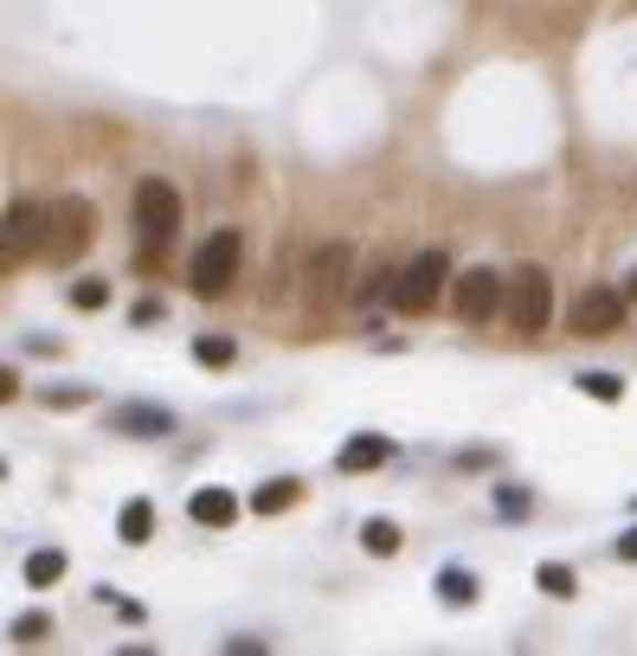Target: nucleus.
<instances>
[{
	"label": "nucleus",
	"mask_w": 637,
	"mask_h": 656,
	"mask_svg": "<svg viewBox=\"0 0 637 656\" xmlns=\"http://www.w3.org/2000/svg\"><path fill=\"white\" fill-rule=\"evenodd\" d=\"M625 296H631V303H637V271H631V290H625Z\"/></svg>",
	"instance_id": "nucleus-27"
},
{
	"label": "nucleus",
	"mask_w": 637,
	"mask_h": 656,
	"mask_svg": "<svg viewBox=\"0 0 637 656\" xmlns=\"http://www.w3.org/2000/svg\"><path fill=\"white\" fill-rule=\"evenodd\" d=\"M39 225H45V207L39 200H13L0 213V277L20 271L26 257H39Z\"/></svg>",
	"instance_id": "nucleus-8"
},
{
	"label": "nucleus",
	"mask_w": 637,
	"mask_h": 656,
	"mask_svg": "<svg viewBox=\"0 0 637 656\" xmlns=\"http://www.w3.org/2000/svg\"><path fill=\"white\" fill-rule=\"evenodd\" d=\"M116 432H129V437H168V432H174V412H168V405H123V412H116Z\"/></svg>",
	"instance_id": "nucleus-10"
},
{
	"label": "nucleus",
	"mask_w": 637,
	"mask_h": 656,
	"mask_svg": "<svg viewBox=\"0 0 637 656\" xmlns=\"http://www.w3.org/2000/svg\"><path fill=\"white\" fill-rule=\"evenodd\" d=\"M386 457H393V444H386V437H348V444L336 451V464L348 476H354V470H374V464H386Z\"/></svg>",
	"instance_id": "nucleus-13"
},
{
	"label": "nucleus",
	"mask_w": 637,
	"mask_h": 656,
	"mask_svg": "<svg viewBox=\"0 0 637 656\" xmlns=\"http://www.w3.org/2000/svg\"><path fill=\"white\" fill-rule=\"evenodd\" d=\"M188 515L200 521V528H232V521H238V502H232L225 489H193Z\"/></svg>",
	"instance_id": "nucleus-11"
},
{
	"label": "nucleus",
	"mask_w": 637,
	"mask_h": 656,
	"mask_svg": "<svg viewBox=\"0 0 637 656\" xmlns=\"http://www.w3.org/2000/svg\"><path fill=\"white\" fill-rule=\"evenodd\" d=\"M580 393L586 400H625V380L618 373H580Z\"/></svg>",
	"instance_id": "nucleus-21"
},
{
	"label": "nucleus",
	"mask_w": 637,
	"mask_h": 656,
	"mask_svg": "<svg viewBox=\"0 0 637 656\" xmlns=\"http://www.w3.org/2000/svg\"><path fill=\"white\" fill-rule=\"evenodd\" d=\"M59 580H65V553H59V547H39V553H26V585H33V592H52Z\"/></svg>",
	"instance_id": "nucleus-15"
},
{
	"label": "nucleus",
	"mask_w": 637,
	"mask_h": 656,
	"mask_svg": "<svg viewBox=\"0 0 637 656\" xmlns=\"http://www.w3.org/2000/svg\"><path fill=\"white\" fill-rule=\"evenodd\" d=\"M193 361H200V367H225V361H232V341H225V335H200V341H193Z\"/></svg>",
	"instance_id": "nucleus-22"
},
{
	"label": "nucleus",
	"mask_w": 637,
	"mask_h": 656,
	"mask_svg": "<svg viewBox=\"0 0 637 656\" xmlns=\"http://www.w3.org/2000/svg\"><path fill=\"white\" fill-rule=\"evenodd\" d=\"M618 560H637V528H625V535H618Z\"/></svg>",
	"instance_id": "nucleus-26"
},
{
	"label": "nucleus",
	"mask_w": 637,
	"mask_h": 656,
	"mask_svg": "<svg viewBox=\"0 0 637 656\" xmlns=\"http://www.w3.org/2000/svg\"><path fill=\"white\" fill-rule=\"evenodd\" d=\"M438 599H445V605H477V573L445 567V573H438Z\"/></svg>",
	"instance_id": "nucleus-17"
},
{
	"label": "nucleus",
	"mask_w": 637,
	"mask_h": 656,
	"mask_svg": "<svg viewBox=\"0 0 637 656\" xmlns=\"http://www.w3.org/2000/svg\"><path fill=\"white\" fill-rule=\"evenodd\" d=\"M534 585H541L548 599H573V592H580L573 567H561V560H541V567H534Z\"/></svg>",
	"instance_id": "nucleus-16"
},
{
	"label": "nucleus",
	"mask_w": 637,
	"mask_h": 656,
	"mask_svg": "<svg viewBox=\"0 0 637 656\" xmlns=\"http://www.w3.org/2000/svg\"><path fill=\"white\" fill-rule=\"evenodd\" d=\"M361 547H368V553H380V560H386V553H400V528H393L386 515H374V521H361Z\"/></svg>",
	"instance_id": "nucleus-18"
},
{
	"label": "nucleus",
	"mask_w": 637,
	"mask_h": 656,
	"mask_svg": "<svg viewBox=\"0 0 637 656\" xmlns=\"http://www.w3.org/2000/svg\"><path fill=\"white\" fill-rule=\"evenodd\" d=\"M450 309H457V322H470V328H484L489 316H502V271L470 264L464 277H450Z\"/></svg>",
	"instance_id": "nucleus-7"
},
{
	"label": "nucleus",
	"mask_w": 637,
	"mask_h": 656,
	"mask_svg": "<svg viewBox=\"0 0 637 656\" xmlns=\"http://www.w3.org/2000/svg\"><path fill=\"white\" fill-rule=\"evenodd\" d=\"M502 322L516 328V335H541V328L554 322V277L541 264H516L502 277Z\"/></svg>",
	"instance_id": "nucleus-3"
},
{
	"label": "nucleus",
	"mask_w": 637,
	"mask_h": 656,
	"mask_svg": "<svg viewBox=\"0 0 637 656\" xmlns=\"http://www.w3.org/2000/svg\"><path fill=\"white\" fill-rule=\"evenodd\" d=\"M13 393H20V373H13V367H0V400H13Z\"/></svg>",
	"instance_id": "nucleus-25"
},
{
	"label": "nucleus",
	"mask_w": 637,
	"mask_h": 656,
	"mask_svg": "<svg viewBox=\"0 0 637 656\" xmlns=\"http://www.w3.org/2000/svg\"><path fill=\"white\" fill-rule=\"evenodd\" d=\"M7 637L33 650V644H45V637H52V618H45V612H20V618L7 624Z\"/></svg>",
	"instance_id": "nucleus-19"
},
{
	"label": "nucleus",
	"mask_w": 637,
	"mask_h": 656,
	"mask_svg": "<svg viewBox=\"0 0 637 656\" xmlns=\"http://www.w3.org/2000/svg\"><path fill=\"white\" fill-rule=\"evenodd\" d=\"M0 483H7V464H0Z\"/></svg>",
	"instance_id": "nucleus-28"
},
{
	"label": "nucleus",
	"mask_w": 637,
	"mask_h": 656,
	"mask_svg": "<svg viewBox=\"0 0 637 656\" xmlns=\"http://www.w3.org/2000/svg\"><path fill=\"white\" fill-rule=\"evenodd\" d=\"M91 239H97V213H91V200H52L45 207V225H39V257L45 264H77V257L91 252Z\"/></svg>",
	"instance_id": "nucleus-1"
},
{
	"label": "nucleus",
	"mask_w": 637,
	"mask_h": 656,
	"mask_svg": "<svg viewBox=\"0 0 637 656\" xmlns=\"http://www.w3.org/2000/svg\"><path fill=\"white\" fill-rule=\"evenodd\" d=\"M155 316H161V303H155V296H142V303H136V309H129V322H136V328H149Z\"/></svg>",
	"instance_id": "nucleus-23"
},
{
	"label": "nucleus",
	"mask_w": 637,
	"mask_h": 656,
	"mask_svg": "<svg viewBox=\"0 0 637 656\" xmlns=\"http://www.w3.org/2000/svg\"><path fill=\"white\" fill-rule=\"evenodd\" d=\"M238 264H245V239H238L232 225L206 232V245H200L193 264H188L193 296H225V290H232V277H238Z\"/></svg>",
	"instance_id": "nucleus-5"
},
{
	"label": "nucleus",
	"mask_w": 637,
	"mask_h": 656,
	"mask_svg": "<svg viewBox=\"0 0 637 656\" xmlns=\"http://www.w3.org/2000/svg\"><path fill=\"white\" fill-rule=\"evenodd\" d=\"M625 309H631V296L625 290H605V284H593V290H580V303H573V335H618L625 328Z\"/></svg>",
	"instance_id": "nucleus-9"
},
{
	"label": "nucleus",
	"mask_w": 637,
	"mask_h": 656,
	"mask_svg": "<svg viewBox=\"0 0 637 656\" xmlns=\"http://www.w3.org/2000/svg\"><path fill=\"white\" fill-rule=\"evenodd\" d=\"M116 535H123L129 547L149 541V535H155V502H149V496H129V502L116 509Z\"/></svg>",
	"instance_id": "nucleus-12"
},
{
	"label": "nucleus",
	"mask_w": 637,
	"mask_h": 656,
	"mask_svg": "<svg viewBox=\"0 0 637 656\" xmlns=\"http://www.w3.org/2000/svg\"><path fill=\"white\" fill-rule=\"evenodd\" d=\"M354 277H361V257L348 239H322L309 264H302V296H309V309H336L341 296H354Z\"/></svg>",
	"instance_id": "nucleus-2"
},
{
	"label": "nucleus",
	"mask_w": 637,
	"mask_h": 656,
	"mask_svg": "<svg viewBox=\"0 0 637 656\" xmlns=\"http://www.w3.org/2000/svg\"><path fill=\"white\" fill-rule=\"evenodd\" d=\"M129 207H136V232H142V245H155V252L181 232V193L161 181V174L136 181V200H129Z\"/></svg>",
	"instance_id": "nucleus-6"
},
{
	"label": "nucleus",
	"mask_w": 637,
	"mask_h": 656,
	"mask_svg": "<svg viewBox=\"0 0 637 656\" xmlns=\"http://www.w3.org/2000/svg\"><path fill=\"white\" fill-rule=\"evenodd\" d=\"M110 303V284L104 277H77L72 284V309H104Z\"/></svg>",
	"instance_id": "nucleus-20"
},
{
	"label": "nucleus",
	"mask_w": 637,
	"mask_h": 656,
	"mask_svg": "<svg viewBox=\"0 0 637 656\" xmlns=\"http://www.w3.org/2000/svg\"><path fill=\"white\" fill-rule=\"evenodd\" d=\"M39 400H45V405H84V393H77V387H59V393H52V387H45V393H39Z\"/></svg>",
	"instance_id": "nucleus-24"
},
{
	"label": "nucleus",
	"mask_w": 637,
	"mask_h": 656,
	"mask_svg": "<svg viewBox=\"0 0 637 656\" xmlns=\"http://www.w3.org/2000/svg\"><path fill=\"white\" fill-rule=\"evenodd\" d=\"M445 277H450V257L445 252H418V257H406V264L393 271L386 296H393V309H400V316H425V309L438 303V290H445Z\"/></svg>",
	"instance_id": "nucleus-4"
},
{
	"label": "nucleus",
	"mask_w": 637,
	"mask_h": 656,
	"mask_svg": "<svg viewBox=\"0 0 637 656\" xmlns=\"http://www.w3.org/2000/svg\"><path fill=\"white\" fill-rule=\"evenodd\" d=\"M302 502V483L297 476H277V483H264V489H252V515H284Z\"/></svg>",
	"instance_id": "nucleus-14"
}]
</instances>
